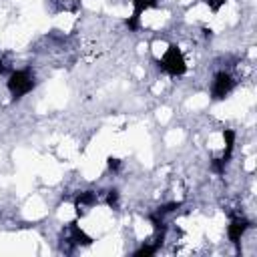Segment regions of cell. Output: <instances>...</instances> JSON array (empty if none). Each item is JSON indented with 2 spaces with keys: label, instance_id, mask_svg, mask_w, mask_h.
I'll return each instance as SVG.
<instances>
[{
  "label": "cell",
  "instance_id": "1",
  "mask_svg": "<svg viewBox=\"0 0 257 257\" xmlns=\"http://www.w3.org/2000/svg\"><path fill=\"white\" fill-rule=\"evenodd\" d=\"M36 86V76L32 70L28 68H18V70H12L8 74V80H6V88L12 96V100H20L24 98L28 92H32Z\"/></svg>",
  "mask_w": 257,
  "mask_h": 257
},
{
  "label": "cell",
  "instance_id": "2",
  "mask_svg": "<svg viewBox=\"0 0 257 257\" xmlns=\"http://www.w3.org/2000/svg\"><path fill=\"white\" fill-rule=\"evenodd\" d=\"M157 66L171 74V76H183L187 72V62H185V56L181 52V48L177 44H169L167 50L163 52L161 58H157Z\"/></svg>",
  "mask_w": 257,
  "mask_h": 257
},
{
  "label": "cell",
  "instance_id": "3",
  "mask_svg": "<svg viewBox=\"0 0 257 257\" xmlns=\"http://www.w3.org/2000/svg\"><path fill=\"white\" fill-rule=\"evenodd\" d=\"M235 84H237V80L233 78L231 72L219 70V72L213 76V82H211V98H213V100H225V98L233 92Z\"/></svg>",
  "mask_w": 257,
  "mask_h": 257
},
{
  "label": "cell",
  "instance_id": "4",
  "mask_svg": "<svg viewBox=\"0 0 257 257\" xmlns=\"http://www.w3.org/2000/svg\"><path fill=\"white\" fill-rule=\"evenodd\" d=\"M157 6V0H133V14L124 20V26L128 28V32H137L141 28V16L143 12L151 10Z\"/></svg>",
  "mask_w": 257,
  "mask_h": 257
},
{
  "label": "cell",
  "instance_id": "5",
  "mask_svg": "<svg viewBox=\"0 0 257 257\" xmlns=\"http://www.w3.org/2000/svg\"><path fill=\"white\" fill-rule=\"evenodd\" d=\"M247 229H251V221L245 219V217H233V219L229 221V225H227V237H229V241H231L237 249H239L241 239H243V235L247 233Z\"/></svg>",
  "mask_w": 257,
  "mask_h": 257
},
{
  "label": "cell",
  "instance_id": "6",
  "mask_svg": "<svg viewBox=\"0 0 257 257\" xmlns=\"http://www.w3.org/2000/svg\"><path fill=\"white\" fill-rule=\"evenodd\" d=\"M64 235H66V237H68L76 247H88V245H92V241H94L88 233H84V231L80 229V225H78L76 221L68 223V227H66Z\"/></svg>",
  "mask_w": 257,
  "mask_h": 257
},
{
  "label": "cell",
  "instance_id": "7",
  "mask_svg": "<svg viewBox=\"0 0 257 257\" xmlns=\"http://www.w3.org/2000/svg\"><path fill=\"white\" fill-rule=\"evenodd\" d=\"M98 203V197H96V191H78L76 195H74V209H76V215L78 217H82L86 211L84 209H88V207H94Z\"/></svg>",
  "mask_w": 257,
  "mask_h": 257
},
{
  "label": "cell",
  "instance_id": "8",
  "mask_svg": "<svg viewBox=\"0 0 257 257\" xmlns=\"http://www.w3.org/2000/svg\"><path fill=\"white\" fill-rule=\"evenodd\" d=\"M235 139H237V133H235L233 128H223V141H225V149H223V153H221V157H219V159H221L225 165H229V161H231V157H233Z\"/></svg>",
  "mask_w": 257,
  "mask_h": 257
},
{
  "label": "cell",
  "instance_id": "9",
  "mask_svg": "<svg viewBox=\"0 0 257 257\" xmlns=\"http://www.w3.org/2000/svg\"><path fill=\"white\" fill-rule=\"evenodd\" d=\"M50 2L56 4V6L52 8L54 12H62V10H70V12H74V10L80 8V2H78V0H50Z\"/></svg>",
  "mask_w": 257,
  "mask_h": 257
},
{
  "label": "cell",
  "instance_id": "10",
  "mask_svg": "<svg viewBox=\"0 0 257 257\" xmlns=\"http://www.w3.org/2000/svg\"><path fill=\"white\" fill-rule=\"evenodd\" d=\"M104 203H106V207H110V209H118L120 191H118V189H108V191H106V197H104Z\"/></svg>",
  "mask_w": 257,
  "mask_h": 257
},
{
  "label": "cell",
  "instance_id": "11",
  "mask_svg": "<svg viewBox=\"0 0 257 257\" xmlns=\"http://www.w3.org/2000/svg\"><path fill=\"white\" fill-rule=\"evenodd\" d=\"M179 207H181V203H179V201H173V203H165V205H159V207L155 209V213H157V215H161V217H167L169 213L177 211Z\"/></svg>",
  "mask_w": 257,
  "mask_h": 257
},
{
  "label": "cell",
  "instance_id": "12",
  "mask_svg": "<svg viewBox=\"0 0 257 257\" xmlns=\"http://www.w3.org/2000/svg\"><path fill=\"white\" fill-rule=\"evenodd\" d=\"M225 169H227V165L219 159V157H215V159H211V171L213 173H217V175H223L225 173Z\"/></svg>",
  "mask_w": 257,
  "mask_h": 257
},
{
  "label": "cell",
  "instance_id": "13",
  "mask_svg": "<svg viewBox=\"0 0 257 257\" xmlns=\"http://www.w3.org/2000/svg\"><path fill=\"white\" fill-rule=\"evenodd\" d=\"M120 165H122L120 159H116V157H106V169H108L110 173H118V171H120Z\"/></svg>",
  "mask_w": 257,
  "mask_h": 257
},
{
  "label": "cell",
  "instance_id": "14",
  "mask_svg": "<svg viewBox=\"0 0 257 257\" xmlns=\"http://www.w3.org/2000/svg\"><path fill=\"white\" fill-rule=\"evenodd\" d=\"M227 2L229 0H205V4L209 6V10H213V12H219Z\"/></svg>",
  "mask_w": 257,
  "mask_h": 257
},
{
  "label": "cell",
  "instance_id": "15",
  "mask_svg": "<svg viewBox=\"0 0 257 257\" xmlns=\"http://www.w3.org/2000/svg\"><path fill=\"white\" fill-rule=\"evenodd\" d=\"M10 72H12L10 64L6 62V58H2V56H0V76H4V74H10Z\"/></svg>",
  "mask_w": 257,
  "mask_h": 257
},
{
  "label": "cell",
  "instance_id": "16",
  "mask_svg": "<svg viewBox=\"0 0 257 257\" xmlns=\"http://www.w3.org/2000/svg\"><path fill=\"white\" fill-rule=\"evenodd\" d=\"M201 32H203V36H205L207 40H211V38H213V30H211V28H203Z\"/></svg>",
  "mask_w": 257,
  "mask_h": 257
}]
</instances>
